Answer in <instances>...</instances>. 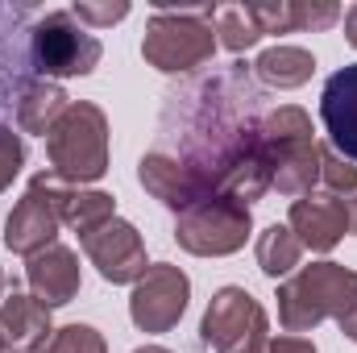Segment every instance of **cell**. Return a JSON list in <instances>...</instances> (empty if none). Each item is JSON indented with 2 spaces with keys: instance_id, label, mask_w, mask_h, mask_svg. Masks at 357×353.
Wrapping results in <instances>:
<instances>
[{
  "instance_id": "6da1fadb",
  "label": "cell",
  "mask_w": 357,
  "mask_h": 353,
  "mask_svg": "<svg viewBox=\"0 0 357 353\" xmlns=\"http://www.w3.org/2000/svg\"><path fill=\"white\" fill-rule=\"evenodd\" d=\"M357 303V270L341 262L299 266L278 287V324L282 333H312L324 320H341Z\"/></svg>"
},
{
  "instance_id": "7a4b0ae2",
  "label": "cell",
  "mask_w": 357,
  "mask_h": 353,
  "mask_svg": "<svg viewBox=\"0 0 357 353\" xmlns=\"http://www.w3.org/2000/svg\"><path fill=\"white\" fill-rule=\"evenodd\" d=\"M50 175L67 187H84L108 175V117L91 100H71L59 125L46 133Z\"/></svg>"
},
{
  "instance_id": "3957f363",
  "label": "cell",
  "mask_w": 357,
  "mask_h": 353,
  "mask_svg": "<svg viewBox=\"0 0 357 353\" xmlns=\"http://www.w3.org/2000/svg\"><path fill=\"white\" fill-rule=\"evenodd\" d=\"M216 54V29H212V8H158L146 21L142 38V59L162 71L183 75L204 67Z\"/></svg>"
},
{
  "instance_id": "277c9868",
  "label": "cell",
  "mask_w": 357,
  "mask_h": 353,
  "mask_svg": "<svg viewBox=\"0 0 357 353\" xmlns=\"http://www.w3.org/2000/svg\"><path fill=\"white\" fill-rule=\"evenodd\" d=\"M29 50H33V71L42 80H50V84H59V80H84V75H91L100 67V59H104L100 38L91 33L88 25L75 21L71 8L46 13L33 25Z\"/></svg>"
},
{
  "instance_id": "5b68a950",
  "label": "cell",
  "mask_w": 357,
  "mask_h": 353,
  "mask_svg": "<svg viewBox=\"0 0 357 353\" xmlns=\"http://www.w3.org/2000/svg\"><path fill=\"white\" fill-rule=\"evenodd\" d=\"M254 233V216L245 204L212 191L208 200L191 204L187 212H178L175 220V241L178 250L195 254V258H229L237 250H245Z\"/></svg>"
},
{
  "instance_id": "8992f818",
  "label": "cell",
  "mask_w": 357,
  "mask_h": 353,
  "mask_svg": "<svg viewBox=\"0 0 357 353\" xmlns=\"http://www.w3.org/2000/svg\"><path fill=\"white\" fill-rule=\"evenodd\" d=\"M67 183L50 171H38L29 179V191L17 200V208L4 220V246L21 258H33L54 246L63 229V204H67Z\"/></svg>"
},
{
  "instance_id": "52a82bcc",
  "label": "cell",
  "mask_w": 357,
  "mask_h": 353,
  "mask_svg": "<svg viewBox=\"0 0 357 353\" xmlns=\"http://www.w3.org/2000/svg\"><path fill=\"white\" fill-rule=\"evenodd\" d=\"M199 333L204 345L216 353H258L270 341V320L245 287H220L204 308Z\"/></svg>"
},
{
  "instance_id": "ba28073f",
  "label": "cell",
  "mask_w": 357,
  "mask_h": 353,
  "mask_svg": "<svg viewBox=\"0 0 357 353\" xmlns=\"http://www.w3.org/2000/svg\"><path fill=\"white\" fill-rule=\"evenodd\" d=\"M187 299H191V278L171 262H154L137 283H133V295H129V320L142 329V333H171L183 312H187Z\"/></svg>"
},
{
  "instance_id": "9c48e42d",
  "label": "cell",
  "mask_w": 357,
  "mask_h": 353,
  "mask_svg": "<svg viewBox=\"0 0 357 353\" xmlns=\"http://www.w3.org/2000/svg\"><path fill=\"white\" fill-rule=\"evenodd\" d=\"M84 254L100 270V278L112 283V287H133L150 270V262H146V241H142L137 225H129L121 216H112L104 229H96L91 237H84Z\"/></svg>"
},
{
  "instance_id": "30bf717a",
  "label": "cell",
  "mask_w": 357,
  "mask_h": 353,
  "mask_svg": "<svg viewBox=\"0 0 357 353\" xmlns=\"http://www.w3.org/2000/svg\"><path fill=\"white\" fill-rule=\"evenodd\" d=\"M137 183L158 204H167L171 212H187L191 204H199V200L212 195V183L199 175L191 163H183L178 154H167V150H150L137 163Z\"/></svg>"
},
{
  "instance_id": "8fae6325",
  "label": "cell",
  "mask_w": 357,
  "mask_h": 353,
  "mask_svg": "<svg viewBox=\"0 0 357 353\" xmlns=\"http://www.w3.org/2000/svg\"><path fill=\"white\" fill-rule=\"evenodd\" d=\"M287 229L299 237L303 250L312 254H333L341 246V237L349 233V212H345V200L333 195V191H312V195H299L287 212Z\"/></svg>"
},
{
  "instance_id": "7c38bea8",
  "label": "cell",
  "mask_w": 357,
  "mask_h": 353,
  "mask_svg": "<svg viewBox=\"0 0 357 353\" xmlns=\"http://www.w3.org/2000/svg\"><path fill=\"white\" fill-rule=\"evenodd\" d=\"M320 121H324L328 146L341 158L357 163V63L328 75L320 91Z\"/></svg>"
},
{
  "instance_id": "4fadbf2b",
  "label": "cell",
  "mask_w": 357,
  "mask_h": 353,
  "mask_svg": "<svg viewBox=\"0 0 357 353\" xmlns=\"http://www.w3.org/2000/svg\"><path fill=\"white\" fill-rule=\"evenodd\" d=\"M25 283H29V295L42 303V308H63L79 295V258L75 250L67 246H50L33 258H25Z\"/></svg>"
},
{
  "instance_id": "5bb4252c",
  "label": "cell",
  "mask_w": 357,
  "mask_h": 353,
  "mask_svg": "<svg viewBox=\"0 0 357 353\" xmlns=\"http://www.w3.org/2000/svg\"><path fill=\"white\" fill-rule=\"evenodd\" d=\"M50 333H54V324H50V308H42L33 295L13 291L8 299H0V337H4L8 350L33 353Z\"/></svg>"
},
{
  "instance_id": "9a60e30c",
  "label": "cell",
  "mask_w": 357,
  "mask_h": 353,
  "mask_svg": "<svg viewBox=\"0 0 357 353\" xmlns=\"http://www.w3.org/2000/svg\"><path fill=\"white\" fill-rule=\"evenodd\" d=\"M320 158H324L320 142H299V146L278 150L270 158V167H274L270 187L282 191V195H312L316 183H320Z\"/></svg>"
},
{
  "instance_id": "2e32d148",
  "label": "cell",
  "mask_w": 357,
  "mask_h": 353,
  "mask_svg": "<svg viewBox=\"0 0 357 353\" xmlns=\"http://www.w3.org/2000/svg\"><path fill=\"white\" fill-rule=\"evenodd\" d=\"M67 91L59 88V84H50V80H33V84H25L21 88V100H17V125L25 129V133H33V137H46L54 125H59V117L67 112Z\"/></svg>"
},
{
  "instance_id": "e0dca14e",
  "label": "cell",
  "mask_w": 357,
  "mask_h": 353,
  "mask_svg": "<svg viewBox=\"0 0 357 353\" xmlns=\"http://www.w3.org/2000/svg\"><path fill=\"white\" fill-rule=\"evenodd\" d=\"M254 75H258L262 84H270V88L291 91V88H303V84L316 75V59H312V50H303V46H270V50L258 54Z\"/></svg>"
},
{
  "instance_id": "ac0fdd59",
  "label": "cell",
  "mask_w": 357,
  "mask_h": 353,
  "mask_svg": "<svg viewBox=\"0 0 357 353\" xmlns=\"http://www.w3.org/2000/svg\"><path fill=\"white\" fill-rule=\"evenodd\" d=\"M299 142H316L312 117H307L303 108L282 104V108H274V112H266V117L258 121V146L266 150L270 158H274L278 150H287V146H299Z\"/></svg>"
},
{
  "instance_id": "d6986e66",
  "label": "cell",
  "mask_w": 357,
  "mask_h": 353,
  "mask_svg": "<svg viewBox=\"0 0 357 353\" xmlns=\"http://www.w3.org/2000/svg\"><path fill=\"white\" fill-rule=\"evenodd\" d=\"M254 258H258V270L266 274V278H287V274H295L299 270V258H303V246H299V237L287 229V225H270L258 233V246H254Z\"/></svg>"
},
{
  "instance_id": "ffe728a7",
  "label": "cell",
  "mask_w": 357,
  "mask_h": 353,
  "mask_svg": "<svg viewBox=\"0 0 357 353\" xmlns=\"http://www.w3.org/2000/svg\"><path fill=\"white\" fill-rule=\"evenodd\" d=\"M112 216H116V200H112L108 191H84V187H71V191H67L63 225H67L71 233H79V241L91 237L96 229H104Z\"/></svg>"
},
{
  "instance_id": "44dd1931",
  "label": "cell",
  "mask_w": 357,
  "mask_h": 353,
  "mask_svg": "<svg viewBox=\"0 0 357 353\" xmlns=\"http://www.w3.org/2000/svg\"><path fill=\"white\" fill-rule=\"evenodd\" d=\"M212 29H216V46H225L233 54H245L250 46L262 42V29H258L250 4H216L212 8Z\"/></svg>"
},
{
  "instance_id": "7402d4cb",
  "label": "cell",
  "mask_w": 357,
  "mask_h": 353,
  "mask_svg": "<svg viewBox=\"0 0 357 353\" xmlns=\"http://www.w3.org/2000/svg\"><path fill=\"white\" fill-rule=\"evenodd\" d=\"M33 353H108V341L91 324H63V329H54Z\"/></svg>"
},
{
  "instance_id": "603a6c76",
  "label": "cell",
  "mask_w": 357,
  "mask_h": 353,
  "mask_svg": "<svg viewBox=\"0 0 357 353\" xmlns=\"http://www.w3.org/2000/svg\"><path fill=\"white\" fill-rule=\"evenodd\" d=\"M291 4V29H328L341 21V4L328 0H287Z\"/></svg>"
},
{
  "instance_id": "cb8c5ba5",
  "label": "cell",
  "mask_w": 357,
  "mask_h": 353,
  "mask_svg": "<svg viewBox=\"0 0 357 353\" xmlns=\"http://www.w3.org/2000/svg\"><path fill=\"white\" fill-rule=\"evenodd\" d=\"M320 183H324L333 195H354L357 191V163L341 158L333 146H324V158H320Z\"/></svg>"
},
{
  "instance_id": "d4e9b609",
  "label": "cell",
  "mask_w": 357,
  "mask_h": 353,
  "mask_svg": "<svg viewBox=\"0 0 357 353\" xmlns=\"http://www.w3.org/2000/svg\"><path fill=\"white\" fill-rule=\"evenodd\" d=\"M21 167H25V142L8 125H0V195L13 187V179L21 175Z\"/></svg>"
},
{
  "instance_id": "484cf974",
  "label": "cell",
  "mask_w": 357,
  "mask_h": 353,
  "mask_svg": "<svg viewBox=\"0 0 357 353\" xmlns=\"http://www.w3.org/2000/svg\"><path fill=\"white\" fill-rule=\"evenodd\" d=\"M75 21L88 25V29H100V25H116L129 17V0H116V4H91V0H79L75 8Z\"/></svg>"
},
{
  "instance_id": "4316f807",
  "label": "cell",
  "mask_w": 357,
  "mask_h": 353,
  "mask_svg": "<svg viewBox=\"0 0 357 353\" xmlns=\"http://www.w3.org/2000/svg\"><path fill=\"white\" fill-rule=\"evenodd\" d=\"M250 13H254L262 38L266 33H295L291 29V4L287 0H278V4H250Z\"/></svg>"
},
{
  "instance_id": "83f0119b",
  "label": "cell",
  "mask_w": 357,
  "mask_h": 353,
  "mask_svg": "<svg viewBox=\"0 0 357 353\" xmlns=\"http://www.w3.org/2000/svg\"><path fill=\"white\" fill-rule=\"evenodd\" d=\"M266 353H320L307 337H295V333H282V337H270Z\"/></svg>"
},
{
  "instance_id": "f1b7e54d",
  "label": "cell",
  "mask_w": 357,
  "mask_h": 353,
  "mask_svg": "<svg viewBox=\"0 0 357 353\" xmlns=\"http://www.w3.org/2000/svg\"><path fill=\"white\" fill-rule=\"evenodd\" d=\"M337 324H341V333H345V337H349V341L357 345V303L349 308V312H345V316H341V320H337Z\"/></svg>"
},
{
  "instance_id": "f546056e",
  "label": "cell",
  "mask_w": 357,
  "mask_h": 353,
  "mask_svg": "<svg viewBox=\"0 0 357 353\" xmlns=\"http://www.w3.org/2000/svg\"><path fill=\"white\" fill-rule=\"evenodd\" d=\"M345 42L357 50V4H349V8H345Z\"/></svg>"
},
{
  "instance_id": "4dcf8cb0",
  "label": "cell",
  "mask_w": 357,
  "mask_h": 353,
  "mask_svg": "<svg viewBox=\"0 0 357 353\" xmlns=\"http://www.w3.org/2000/svg\"><path fill=\"white\" fill-rule=\"evenodd\" d=\"M341 200H345V212H349V233L357 237V191L354 195H341Z\"/></svg>"
},
{
  "instance_id": "1f68e13d",
  "label": "cell",
  "mask_w": 357,
  "mask_h": 353,
  "mask_svg": "<svg viewBox=\"0 0 357 353\" xmlns=\"http://www.w3.org/2000/svg\"><path fill=\"white\" fill-rule=\"evenodd\" d=\"M133 353H171V350H162V345H142V350H133Z\"/></svg>"
},
{
  "instance_id": "d6a6232c",
  "label": "cell",
  "mask_w": 357,
  "mask_h": 353,
  "mask_svg": "<svg viewBox=\"0 0 357 353\" xmlns=\"http://www.w3.org/2000/svg\"><path fill=\"white\" fill-rule=\"evenodd\" d=\"M0 299H4V270H0Z\"/></svg>"
},
{
  "instance_id": "836d02e7",
  "label": "cell",
  "mask_w": 357,
  "mask_h": 353,
  "mask_svg": "<svg viewBox=\"0 0 357 353\" xmlns=\"http://www.w3.org/2000/svg\"><path fill=\"white\" fill-rule=\"evenodd\" d=\"M0 353H8V345H4V337H0Z\"/></svg>"
},
{
  "instance_id": "e575fe53",
  "label": "cell",
  "mask_w": 357,
  "mask_h": 353,
  "mask_svg": "<svg viewBox=\"0 0 357 353\" xmlns=\"http://www.w3.org/2000/svg\"><path fill=\"white\" fill-rule=\"evenodd\" d=\"M258 353H266V350H258Z\"/></svg>"
}]
</instances>
